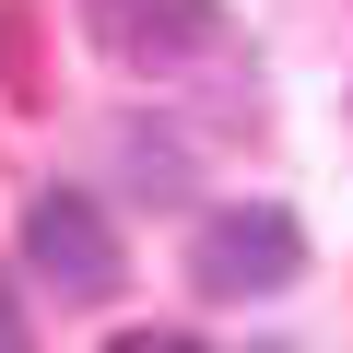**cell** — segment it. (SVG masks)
Instances as JSON below:
<instances>
[{
    "label": "cell",
    "instance_id": "cell-6",
    "mask_svg": "<svg viewBox=\"0 0 353 353\" xmlns=\"http://www.w3.org/2000/svg\"><path fill=\"white\" fill-rule=\"evenodd\" d=\"M248 353H294V341H248Z\"/></svg>",
    "mask_w": 353,
    "mask_h": 353
},
{
    "label": "cell",
    "instance_id": "cell-4",
    "mask_svg": "<svg viewBox=\"0 0 353 353\" xmlns=\"http://www.w3.org/2000/svg\"><path fill=\"white\" fill-rule=\"evenodd\" d=\"M106 353H201V341H189V330H118Z\"/></svg>",
    "mask_w": 353,
    "mask_h": 353
},
{
    "label": "cell",
    "instance_id": "cell-3",
    "mask_svg": "<svg viewBox=\"0 0 353 353\" xmlns=\"http://www.w3.org/2000/svg\"><path fill=\"white\" fill-rule=\"evenodd\" d=\"M83 24L118 48V59H176L212 36V0H83Z\"/></svg>",
    "mask_w": 353,
    "mask_h": 353
},
{
    "label": "cell",
    "instance_id": "cell-5",
    "mask_svg": "<svg viewBox=\"0 0 353 353\" xmlns=\"http://www.w3.org/2000/svg\"><path fill=\"white\" fill-rule=\"evenodd\" d=\"M0 353H36V341H24V294H12V283H0Z\"/></svg>",
    "mask_w": 353,
    "mask_h": 353
},
{
    "label": "cell",
    "instance_id": "cell-1",
    "mask_svg": "<svg viewBox=\"0 0 353 353\" xmlns=\"http://www.w3.org/2000/svg\"><path fill=\"white\" fill-rule=\"evenodd\" d=\"M294 271H306V224L283 201H224L189 236V283L201 294H283Z\"/></svg>",
    "mask_w": 353,
    "mask_h": 353
},
{
    "label": "cell",
    "instance_id": "cell-2",
    "mask_svg": "<svg viewBox=\"0 0 353 353\" xmlns=\"http://www.w3.org/2000/svg\"><path fill=\"white\" fill-rule=\"evenodd\" d=\"M24 271L48 294H71V306H106L118 294V224H106V201L94 189H36L24 201Z\"/></svg>",
    "mask_w": 353,
    "mask_h": 353
}]
</instances>
